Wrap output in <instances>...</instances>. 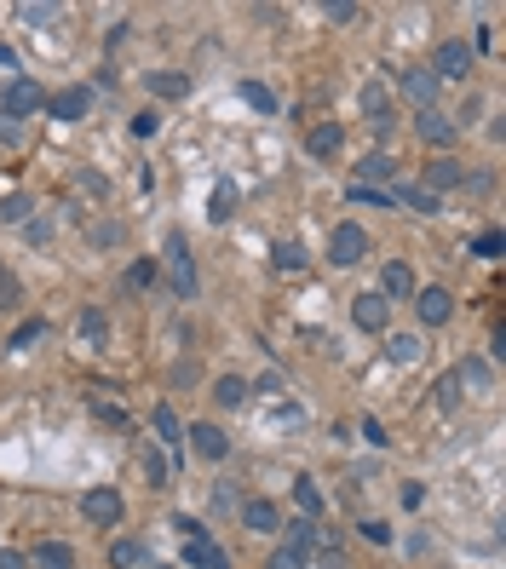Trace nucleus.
<instances>
[{
    "mask_svg": "<svg viewBox=\"0 0 506 569\" xmlns=\"http://www.w3.org/2000/svg\"><path fill=\"white\" fill-rule=\"evenodd\" d=\"M438 408H443V415L461 408V380H455V374H443V380H438Z\"/></svg>",
    "mask_w": 506,
    "mask_h": 569,
    "instance_id": "obj_37",
    "label": "nucleus"
},
{
    "mask_svg": "<svg viewBox=\"0 0 506 569\" xmlns=\"http://www.w3.org/2000/svg\"><path fill=\"white\" fill-rule=\"evenodd\" d=\"M185 438H190V449H196L202 460H208V466H219V460H231V438H225V431L213 426V420H196V426H190Z\"/></svg>",
    "mask_w": 506,
    "mask_h": 569,
    "instance_id": "obj_7",
    "label": "nucleus"
},
{
    "mask_svg": "<svg viewBox=\"0 0 506 569\" xmlns=\"http://www.w3.org/2000/svg\"><path fill=\"white\" fill-rule=\"evenodd\" d=\"M144 564V541H132V535H122L110 547V569H138Z\"/></svg>",
    "mask_w": 506,
    "mask_h": 569,
    "instance_id": "obj_29",
    "label": "nucleus"
},
{
    "mask_svg": "<svg viewBox=\"0 0 506 569\" xmlns=\"http://www.w3.org/2000/svg\"><path fill=\"white\" fill-rule=\"evenodd\" d=\"M363 443H375V449H385L391 438H385V426H380V420H363Z\"/></svg>",
    "mask_w": 506,
    "mask_h": 569,
    "instance_id": "obj_44",
    "label": "nucleus"
},
{
    "mask_svg": "<svg viewBox=\"0 0 506 569\" xmlns=\"http://www.w3.org/2000/svg\"><path fill=\"white\" fill-rule=\"evenodd\" d=\"M391 178H397V162H391V155H363V162H357V185L385 190Z\"/></svg>",
    "mask_w": 506,
    "mask_h": 569,
    "instance_id": "obj_20",
    "label": "nucleus"
},
{
    "mask_svg": "<svg viewBox=\"0 0 506 569\" xmlns=\"http://www.w3.org/2000/svg\"><path fill=\"white\" fill-rule=\"evenodd\" d=\"M420 501H426V489H420V483H403V506H408V512H420Z\"/></svg>",
    "mask_w": 506,
    "mask_h": 569,
    "instance_id": "obj_46",
    "label": "nucleus"
},
{
    "mask_svg": "<svg viewBox=\"0 0 506 569\" xmlns=\"http://www.w3.org/2000/svg\"><path fill=\"white\" fill-rule=\"evenodd\" d=\"M345 132L334 127V121H317V127H305V155H317V162H328V155H340Z\"/></svg>",
    "mask_w": 506,
    "mask_h": 569,
    "instance_id": "obj_16",
    "label": "nucleus"
},
{
    "mask_svg": "<svg viewBox=\"0 0 506 569\" xmlns=\"http://www.w3.org/2000/svg\"><path fill=\"white\" fill-rule=\"evenodd\" d=\"M357 529H363V541H375V547H385V541H391V529L375 524V518H368V524H357Z\"/></svg>",
    "mask_w": 506,
    "mask_h": 569,
    "instance_id": "obj_43",
    "label": "nucleus"
},
{
    "mask_svg": "<svg viewBox=\"0 0 506 569\" xmlns=\"http://www.w3.org/2000/svg\"><path fill=\"white\" fill-rule=\"evenodd\" d=\"M352 202L357 208H391V196H385V190H368V185H352Z\"/></svg>",
    "mask_w": 506,
    "mask_h": 569,
    "instance_id": "obj_39",
    "label": "nucleus"
},
{
    "mask_svg": "<svg viewBox=\"0 0 506 569\" xmlns=\"http://www.w3.org/2000/svg\"><path fill=\"white\" fill-rule=\"evenodd\" d=\"M294 506H299V518H317V512H322V489H317L311 478H299V483H294Z\"/></svg>",
    "mask_w": 506,
    "mask_h": 569,
    "instance_id": "obj_32",
    "label": "nucleus"
},
{
    "mask_svg": "<svg viewBox=\"0 0 506 569\" xmlns=\"http://www.w3.org/2000/svg\"><path fill=\"white\" fill-rule=\"evenodd\" d=\"M385 351H391V362H403V368H408V362H420V357H426L420 334H391V345H385Z\"/></svg>",
    "mask_w": 506,
    "mask_h": 569,
    "instance_id": "obj_30",
    "label": "nucleus"
},
{
    "mask_svg": "<svg viewBox=\"0 0 506 569\" xmlns=\"http://www.w3.org/2000/svg\"><path fill=\"white\" fill-rule=\"evenodd\" d=\"M87 241H92L99 253H110V248H122V241H127V225H122V219H92V225H87Z\"/></svg>",
    "mask_w": 506,
    "mask_h": 569,
    "instance_id": "obj_23",
    "label": "nucleus"
},
{
    "mask_svg": "<svg viewBox=\"0 0 506 569\" xmlns=\"http://www.w3.org/2000/svg\"><path fill=\"white\" fill-rule=\"evenodd\" d=\"M23 18H29V23H46V18H58V6H23Z\"/></svg>",
    "mask_w": 506,
    "mask_h": 569,
    "instance_id": "obj_48",
    "label": "nucleus"
},
{
    "mask_svg": "<svg viewBox=\"0 0 506 569\" xmlns=\"http://www.w3.org/2000/svg\"><path fill=\"white\" fill-rule=\"evenodd\" d=\"M0 569H29V558H23V552H12V547H0Z\"/></svg>",
    "mask_w": 506,
    "mask_h": 569,
    "instance_id": "obj_47",
    "label": "nucleus"
},
{
    "mask_svg": "<svg viewBox=\"0 0 506 569\" xmlns=\"http://www.w3.org/2000/svg\"><path fill=\"white\" fill-rule=\"evenodd\" d=\"M29 569H75V547H64V541H41L35 552H23Z\"/></svg>",
    "mask_w": 506,
    "mask_h": 569,
    "instance_id": "obj_18",
    "label": "nucleus"
},
{
    "mask_svg": "<svg viewBox=\"0 0 506 569\" xmlns=\"http://www.w3.org/2000/svg\"><path fill=\"white\" fill-rule=\"evenodd\" d=\"M248 397H253V385L242 380V374H225V380L213 385V403H219V408H242Z\"/></svg>",
    "mask_w": 506,
    "mask_h": 569,
    "instance_id": "obj_24",
    "label": "nucleus"
},
{
    "mask_svg": "<svg viewBox=\"0 0 506 569\" xmlns=\"http://www.w3.org/2000/svg\"><path fill=\"white\" fill-rule=\"evenodd\" d=\"M178 558L190 569H231V558L219 552V541L208 535V529H196V535H185V547H178Z\"/></svg>",
    "mask_w": 506,
    "mask_h": 569,
    "instance_id": "obj_6",
    "label": "nucleus"
},
{
    "mask_svg": "<svg viewBox=\"0 0 506 569\" xmlns=\"http://www.w3.org/2000/svg\"><path fill=\"white\" fill-rule=\"evenodd\" d=\"M0 271H6V265H0Z\"/></svg>",
    "mask_w": 506,
    "mask_h": 569,
    "instance_id": "obj_50",
    "label": "nucleus"
},
{
    "mask_svg": "<svg viewBox=\"0 0 506 569\" xmlns=\"http://www.w3.org/2000/svg\"><path fill=\"white\" fill-rule=\"evenodd\" d=\"M155 127H162V115H155V110L132 115V138H155Z\"/></svg>",
    "mask_w": 506,
    "mask_h": 569,
    "instance_id": "obj_41",
    "label": "nucleus"
},
{
    "mask_svg": "<svg viewBox=\"0 0 506 569\" xmlns=\"http://www.w3.org/2000/svg\"><path fill=\"white\" fill-rule=\"evenodd\" d=\"M144 87H150L155 99H190V75H185V69H150Z\"/></svg>",
    "mask_w": 506,
    "mask_h": 569,
    "instance_id": "obj_19",
    "label": "nucleus"
},
{
    "mask_svg": "<svg viewBox=\"0 0 506 569\" xmlns=\"http://www.w3.org/2000/svg\"><path fill=\"white\" fill-rule=\"evenodd\" d=\"M375 294L385 299V305H391V299H415V271H408L403 259H385L380 265V288Z\"/></svg>",
    "mask_w": 506,
    "mask_h": 569,
    "instance_id": "obj_14",
    "label": "nucleus"
},
{
    "mask_svg": "<svg viewBox=\"0 0 506 569\" xmlns=\"http://www.w3.org/2000/svg\"><path fill=\"white\" fill-rule=\"evenodd\" d=\"M46 110H52V121H87L92 115V87H64L46 99Z\"/></svg>",
    "mask_w": 506,
    "mask_h": 569,
    "instance_id": "obj_13",
    "label": "nucleus"
},
{
    "mask_svg": "<svg viewBox=\"0 0 506 569\" xmlns=\"http://www.w3.org/2000/svg\"><path fill=\"white\" fill-rule=\"evenodd\" d=\"M322 18H328V23H357L363 6H357V0H322Z\"/></svg>",
    "mask_w": 506,
    "mask_h": 569,
    "instance_id": "obj_35",
    "label": "nucleus"
},
{
    "mask_svg": "<svg viewBox=\"0 0 506 569\" xmlns=\"http://www.w3.org/2000/svg\"><path fill=\"white\" fill-rule=\"evenodd\" d=\"M155 276H162V265H155V259H132L127 271H122V288H127V294H150Z\"/></svg>",
    "mask_w": 506,
    "mask_h": 569,
    "instance_id": "obj_22",
    "label": "nucleus"
},
{
    "mask_svg": "<svg viewBox=\"0 0 506 569\" xmlns=\"http://www.w3.org/2000/svg\"><path fill=\"white\" fill-rule=\"evenodd\" d=\"M397 87H403V99L415 104V110H438V75H431V69H403Z\"/></svg>",
    "mask_w": 506,
    "mask_h": 569,
    "instance_id": "obj_12",
    "label": "nucleus"
},
{
    "mask_svg": "<svg viewBox=\"0 0 506 569\" xmlns=\"http://www.w3.org/2000/svg\"><path fill=\"white\" fill-rule=\"evenodd\" d=\"M472 46H466V41H443L438 46V52H431V75H438V81H466V75H472Z\"/></svg>",
    "mask_w": 506,
    "mask_h": 569,
    "instance_id": "obj_3",
    "label": "nucleus"
},
{
    "mask_svg": "<svg viewBox=\"0 0 506 569\" xmlns=\"http://www.w3.org/2000/svg\"><path fill=\"white\" fill-rule=\"evenodd\" d=\"M231 213H236V185H231V178H219V185H213V202H208V219L213 225H231Z\"/></svg>",
    "mask_w": 506,
    "mask_h": 569,
    "instance_id": "obj_26",
    "label": "nucleus"
},
{
    "mask_svg": "<svg viewBox=\"0 0 506 569\" xmlns=\"http://www.w3.org/2000/svg\"><path fill=\"white\" fill-rule=\"evenodd\" d=\"M92 415H99V420H110V426H127V415H122L115 403H92Z\"/></svg>",
    "mask_w": 506,
    "mask_h": 569,
    "instance_id": "obj_45",
    "label": "nucleus"
},
{
    "mask_svg": "<svg viewBox=\"0 0 506 569\" xmlns=\"http://www.w3.org/2000/svg\"><path fill=\"white\" fill-rule=\"evenodd\" d=\"M415 132H420V144H431V150H449V144L461 138V121L443 115V110H420L415 115Z\"/></svg>",
    "mask_w": 506,
    "mask_h": 569,
    "instance_id": "obj_5",
    "label": "nucleus"
},
{
    "mask_svg": "<svg viewBox=\"0 0 506 569\" xmlns=\"http://www.w3.org/2000/svg\"><path fill=\"white\" fill-rule=\"evenodd\" d=\"M352 322H357L363 334H385V322H391V305H385L375 288H363V294L352 299Z\"/></svg>",
    "mask_w": 506,
    "mask_h": 569,
    "instance_id": "obj_8",
    "label": "nucleus"
},
{
    "mask_svg": "<svg viewBox=\"0 0 506 569\" xmlns=\"http://www.w3.org/2000/svg\"><path fill=\"white\" fill-rule=\"evenodd\" d=\"M138 471H144V489H167V478H173V466H167V454L155 449L150 438L138 443Z\"/></svg>",
    "mask_w": 506,
    "mask_h": 569,
    "instance_id": "obj_17",
    "label": "nucleus"
},
{
    "mask_svg": "<svg viewBox=\"0 0 506 569\" xmlns=\"http://www.w3.org/2000/svg\"><path fill=\"white\" fill-rule=\"evenodd\" d=\"M265 569H311V552H305V547H288V541H282V547L271 552V564H265Z\"/></svg>",
    "mask_w": 506,
    "mask_h": 569,
    "instance_id": "obj_33",
    "label": "nucleus"
},
{
    "mask_svg": "<svg viewBox=\"0 0 506 569\" xmlns=\"http://www.w3.org/2000/svg\"><path fill=\"white\" fill-rule=\"evenodd\" d=\"M81 518L99 524V529H115L127 518V506H122V494H115V489H87V494H81Z\"/></svg>",
    "mask_w": 506,
    "mask_h": 569,
    "instance_id": "obj_4",
    "label": "nucleus"
},
{
    "mask_svg": "<svg viewBox=\"0 0 506 569\" xmlns=\"http://www.w3.org/2000/svg\"><path fill=\"white\" fill-rule=\"evenodd\" d=\"M41 340H46V322H41V317H29V322H23V328L12 334L6 345H12V351H29V345H41Z\"/></svg>",
    "mask_w": 506,
    "mask_h": 569,
    "instance_id": "obj_34",
    "label": "nucleus"
},
{
    "mask_svg": "<svg viewBox=\"0 0 506 569\" xmlns=\"http://www.w3.org/2000/svg\"><path fill=\"white\" fill-rule=\"evenodd\" d=\"M328 259L340 265V271L363 265V259H368V230H363V225H352V219L334 225V230H328Z\"/></svg>",
    "mask_w": 506,
    "mask_h": 569,
    "instance_id": "obj_1",
    "label": "nucleus"
},
{
    "mask_svg": "<svg viewBox=\"0 0 506 569\" xmlns=\"http://www.w3.org/2000/svg\"><path fill=\"white\" fill-rule=\"evenodd\" d=\"M167 259H173V294L178 299H190L196 294V259H190V248H185V236H167Z\"/></svg>",
    "mask_w": 506,
    "mask_h": 569,
    "instance_id": "obj_9",
    "label": "nucleus"
},
{
    "mask_svg": "<svg viewBox=\"0 0 506 569\" xmlns=\"http://www.w3.org/2000/svg\"><path fill=\"white\" fill-rule=\"evenodd\" d=\"M18 299H23V282H18L12 271H0V311H12Z\"/></svg>",
    "mask_w": 506,
    "mask_h": 569,
    "instance_id": "obj_38",
    "label": "nucleus"
},
{
    "mask_svg": "<svg viewBox=\"0 0 506 569\" xmlns=\"http://www.w3.org/2000/svg\"><path fill=\"white\" fill-rule=\"evenodd\" d=\"M29 213H35L29 196H6V202H0V219H6V225H29Z\"/></svg>",
    "mask_w": 506,
    "mask_h": 569,
    "instance_id": "obj_36",
    "label": "nucleus"
},
{
    "mask_svg": "<svg viewBox=\"0 0 506 569\" xmlns=\"http://www.w3.org/2000/svg\"><path fill=\"white\" fill-rule=\"evenodd\" d=\"M150 426H155V438H162L167 449H178V443H185V426H178V415H173V408H167V403H155Z\"/></svg>",
    "mask_w": 506,
    "mask_h": 569,
    "instance_id": "obj_25",
    "label": "nucleus"
},
{
    "mask_svg": "<svg viewBox=\"0 0 506 569\" xmlns=\"http://www.w3.org/2000/svg\"><path fill=\"white\" fill-rule=\"evenodd\" d=\"M236 99H242L248 110H259V115H276V99H271V87H259V81H236Z\"/></svg>",
    "mask_w": 506,
    "mask_h": 569,
    "instance_id": "obj_27",
    "label": "nucleus"
},
{
    "mask_svg": "<svg viewBox=\"0 0 506 569\" xmlns=\"http://www.w3.org/2000/svg\"><path fill=\"white\" fill-rule=\"evenodd\" d=\"M242 529H253V535H276V529H282V506L253 494V501H242Z\"/></svg>",
    "mask_w": 506,
    "mask_h": 569,
    "instance_id": "obj_15",
    "label": "nucleus"
},
{
    "mask_svg": "<svg viewBox=\"0 0 506 569\" xmlns=\"http://www.w3.org/2000/svg\"><path fill=\"white\" fill-rule=\"evenodd\" d=\"M466 185V167L455 162V155H438V162H426V173H420V190L426 196H443V190Z\"/></svg>",
    "mask_w": 506,
    "mask_h": 569,
    "instance_id": "obj_11",
    "label": "nucleus"
},
{
    "mask_svg": "<svg viewBox=\"0 0 506 569\" xmlns=\"http://www.w3.org/2000/svg\"><path fill=\"white\" fill-rule=\"evenodd\" d=\"M46 110V92L35 87V81H6V87H0V115L6 121H29V115H41Z\"/></svg>",
    "mask_w": 506,
    "mask_h": 569,
    "instance_id": "obj_2",
    "label": "nucleus"
},
{
    "mask_svg": "<svg viewBox=\"0 0 506 569\" xmlns=\"http://www.w3.org/2000/svg\"><path fill=\"white\" fill-rule=\"evenodd\" d=\"M0 69H18V58H12V46L0 41Z\"/></svg>",
    "mask_w": 506,
    "mask_h": 569,
    "instance_id": "obj_49",
    "label": "nucleus"
},
{
    "mask_svg": "<svg viewBox=\"0 0 506 569\" xmlns=\"http://www.w3.org/2000/svg\"><path fill=\"white\" fill-rule=\"evenodd\" d=\"M363 115H368V127H391V92H385V87H375V81H368V87H363Z\"/></svg>",
    "mask_w": 506,
    "mask_h": 569,
    "instance_id": "obj_21",
    "label": "nucleus"
},
{
    "mask_svg": "<svg viewBox=\"0 0 506 569\" xmlns=\"http://www.w3.org/2000/svg\"><path fill=\"white\" fill-rule=\"evenodd\" d=\"M271 259H276V271H305V265H311V253L299 248V241H276V248H271Z\"/></svg>",
    "mask_w": 506,
    "mask_h": 569,
    "instance_id": "obj_31",
    "label": "nucleus"
},
{
    "mask_svg": "<svg viewBox=\"0 0 506 569\" xmlns=\"http://www.w3.org/2000/svg\"><path fill=\"white\" fill-rule=\"evenodd\" d=\"M415 311L426 328H443V322L455 317V294L449 288H415Z\"/></svg>",
    "mask_w": 506,
    "mask_h": 569,
    "instance_id": "obj_10",
    "label": "nucleus"
},
{
    "mask_svg": "<svg viewBox=\"0 0 506 569\" xmlns=\"http://www.w3.org/2000/svg\"><path fill=\"white\" fill-rule=\"evenodd\" d=\"M23 230H29V241H35V248H46V241H52V219H29Z\"/></svg>",
    "mask_w": 506,
    "mask_h": 569,
    "instance_id": "obj_42",
    "label": "nucleus"
},
{
    "mask_svg": "<svg viewBox=\"0 0 506 569\" xmlns=\"http://www.w3.org/2000/svg\"><path fill=\"white\" fill-rule=\"evenodd\" d=\"M75 334H81V345H104V334H110L104 311H81V317H75Z\"/></svg>",
    "mask_w": 506,
    "mask_h": 569,
    "instance_id": "obj_28",
    "label": "nucleus"
},
{
    "mask_svg": "<svg viewBox=\"0 0 506 569\" xmlns=\"http://www.w3.org/2000/svg\"><path fill=\"white\" fill-rule=\"evenodd\" d=\"M472 253L478 259H501V230H484V236L472 241Z\"/></svg>",
    "mask_w": 506,
    "mask_h": 569,
    "instance_id": "obj_40",
    "label": "nucleus"
}]
</instances>
